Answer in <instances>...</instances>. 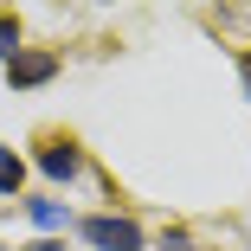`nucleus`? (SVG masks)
<instances>
[{
	"label": "nucleus",
	"instance_id": "39448f33",
	"mask_svg": "<svg viewBox=\"0 0 251 251\" xmlns=\"http://www.w3.org/2000/svg\"><path fill=\"white\" fill-rule=\"evenodd\" d=\"M20 187H26V161L0 142V193H20Z\"/></svg>",
	"mask_w": 251,
	"mask_h": 251
},
{
	"label": "nucleus",
	"instance_id": "f03ea898",
	"mask_svg": "<svg viewBox=\"0 0 251 251\" xmlns=\"http://www.w3.org/2000/svg\"><path fill=\"white\" fill-rule=\"evenodd\" d=\"M39 174H45V180H65V187H71V180L84 174V148H77L71 135L45 142V148H39Z\"/></svg>",
	"mask_w": 251,
	"mask_h": 251
},
{
	"label": "nucleus",
	"instance_id": "f257e3e1",
	"mask_svg": "<svg viewBox=\"0 0 251 251\" xmlns=\"http://www.w3.org/2000/svg\"><path fill=\"white\" fill-rule=\"evenodd\" d=\"M77 232L90 251H142V226L123 213H90V219H77Z\"/></svg>",
	"mask_w": 251,
	"mask_h": 251
},
{
	"label": "nucleus",
	"instance_id": "6e6552de",
	"mask_svg": "<svg viewBox=\"0 0 251 251\" xmlns=\"http://www.w3.org/2000/svg\"><path fill=\"white\" fill-rule=\"evenodd\" d=\"M238 77H245V97H251V52L238 58Z\"/></svg>",
	"mask_w": 251,
	"mask_h": 251
},
{
	"label": "nucleus",
	"instance_id": "423d86ee",
	"mask_svg": "<svg viewBox=\"0 0 251 251\" xmlns=\"http://www.w3.org/2000/svg\"><path fill=\"white\" fill-rule=\"evenodd\" d=\"M20 52H26V45H20V20H0V58L13 65Z\"/></svg>",
	"mask_w": 251,
	"mask_h": 251
},
{
	"label": "nucleus",
	"instance_id": "9d476101",
	"mask_svg": "<svg viewBox=\"0 0 251 251\" xmlns=\"http://www.w3.org/2000/svg\"><path fill=\"white\" fill-rule=\"evenodd\" d=\"M0 251H7V245H0Z\"/></svg>",
	"mask_w": 251,
	"mask_h": 251
},
{
	"label": "nucleus",
	"instance_id": "7ed1b4c3",
	"mask_svg": "<svg viewBox=\"0 0 251 251\" xmlns=\"http://www.w3.org/2000/svg\"><path fill=\"white\" fill-rule=\"evenodd\" d=\"M52 71H58V58H52V52H32V45H26V52L7 65V84H13V90H32V84H52Z\"/></svg>",
	"mask_w": 251,
	"mask_h": 251
},
{
	"label": "nucleus",
	"instance_id": "0eeeda50",
	"mask_svg": "<svg viewBox=\"0 0 251 251\" xmlns=\"http://www.w3.org/2000/svg\"><path fill=\"white\" fill-rule=\"evenodd\" d=\"M161 251H193V238H187V232H168V245H161Z\"/></svg>",
	"mask_w": 251,
	"mask_h": 251
},
{
	"label": "nucleus",
	"instance_id": "20e7f679",
	"mask_svg": "<svg viewBox=\"0 0 251 251\" xmlns=\"http://www.w3.org/2000/svg\"><path fill=\"white\" fill-rule=\"evenodd\" d=\"M26 219L39 232H65L71 226V206H65V200H26Z\"/></svg>",
	"mask_w": 251,
	"mask_h": 251
},
{
	"label": "nucleus",
	"instance_id": "1a4fd4ad",
	"mask_svg": "<svg viewBox=\"0 0 251 251\" xmlns=\"http://www.w3.org/2000/svg\"><path fill=\"white\" fill-rule=\"evenodd\" d=\"M32 251H65V245H52V238H45V245H32Z\"/></svg>",
	"mask_w": 251,
	"mask_h": 251
}]
</instances>
